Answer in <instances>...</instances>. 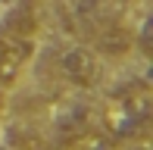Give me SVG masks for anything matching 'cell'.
<instances>
[{
    "instance_id": "3957f363",
    "label": "cell",
    "mask_w": 153,
    "mask_h": 150,
    "mask_svg": "<svg viewBox=\"0 0 153 150\" xmlns=\"http://www.w3.org/2000/svg\"><path fill=\"white\" fill-rule=\"evenodd\" d=\"M94 41H97V47H100L103 53H109V56H119V53H125L131 47V35L122 28L119 22H113V19H106V22L97 25Z\"/></svg>"
},
{
    "instance_id": "5b68a950",
    "label": "cell",
    "mask_w": 153,
    "mask_h": 150,
    "mask_svg": "<svg viewBox=\"0 0 153 150\" xmlns=\"http://www.w3.org/2000/svg\"><path fill=\"white\" fill-rule=\"evenodd\" d=\"M75 150H106L100 144V141H91V144H81V147H75Z\"/></svg>"
},
{
    "instance_id": "277c9868",
    "label": "cell",
    "mask_w": 153,
    "mask_h": 150,
    "mask_svg": "<svg viewBox=\"0 0 153 150\" xmlns=\"http://www.w3.org/2000/svg\"><path fill=\"white\" fill-rule=\"evenodd\" d=\"M69 10H72L75 22L81 25H100L106 22V0H69Z\"/></svg>"
},
{
    "instance_id": "8992f818",
    "label": "cell",
    "mask_w": 153,
    "mask_h": 150,
    "mask_svg": "<svg viewBox=\"0 0 153 150\" xmlns=\"http://www.w3.org/2000/svg\"><path fill=\"white\" fill-rule=\"evenodd\" d=\"M134 150H144V147H134Z\"/></svg>"
},
{
    "instance_id": "6da1fadb",
    "label": "cell",
    "mask_w": 153,
    "mask_h": 150,
    "mask_svg": "<svg viewBox=\"0 0 153 150\" xmlns=\"http://www.w3.org/2000/svg\"><path fill=\"white\" fill-rule=\"evenodd\" d=\"M31 38L19 31H0V85H13L22 66L31 59Z\"/></svg>"
},
{
    "instance_id": "7a4b0ae2",
    "label": "cell",
    "mask_w": 153,
    "mask_h": 150,
    "mask_svg": "<svg viewBox=\"0 0 153 150\" xmlns=\"http://www.w3.org/2000/svg\"><path fill=\"white\" fill-rule=\"evenodd\" d=\"M59 69H62V75H66L72 85L91 88L97 81V56L88 47H69L59 56Z\"/></svg>"
}]
</instances>
